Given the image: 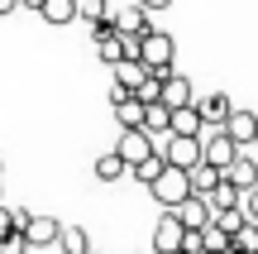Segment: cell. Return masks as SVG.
I'll use <instances>...</instances> for the list:
<instances>
[{
    "label": "cell",
    "instance_id": "15",
    "mask_svg": "<svg viewBox=\"0 0 258 254\" xmlns=\"http://www.w3.org/2000/svg\"><path fill=\"white\" fill-rule=\"evenodd\" d=\"M206 125H201V111H196V101L191 106H177L172 115H167V134H201Z\"/></svg>",
    "mask_w": 258,
    "mask_h": 254
},
{
    "label": "cell",
    "instance_id": "24",
    "mask_svg": "<svg viewBox=\"0 0 258 254\" xmlns=\"http://www.w3.org/2000/svg\"><path fill=\"white\" fill-rule=\"evenodd\" d=\"M201 240H206V249H215V254H230V230H220L211 221V226H201Z\"/></svg>",
    "mask_w": 258,
    "mask_h": 254
},
{
    "label": "cell",
    "instance_id": "29",
    "mask_svg": "<svg viewBox=\"0 0 258 254\" xmlns=\"http://www.w3.org/2000/svg\"><path fill=\"white\" fill-rule=\"evenodd\" d=\"M182 249H186V254H201V249H206L201 230H182Z\"/></svg>",
    "mask_w": 258,
    "mask_h": 254
},
{
    "label": "cell",
    "instance_id": "23",
    "mask_svg": "<svg viewBox=\"0 0 258 254\" xmlns=\"http://www.w3.org/2000/svg\"><path fill=\"white\" fill-rule=\"evenodd\" d=\"M167 115L172 111H167L163 101H144V130L148 134H167Z\"/></svg>",
    "mask_w": 258,
    "mask_h": 254
},
{
    "label": "cell",
    "instance_id": "13",
    "mask_svg": "<svg viewBox=\"0 0 258 254\" xmlns=\"http://www.w3.org/2000/svg\"><path fill=\"white\" fill-rule=\"evenodd\" d=\"M196 111H201V125H225V115L234 111V101L225 91H211V96H196Z\"/></svg>",
    "mask_w": 258,
    "mask_h": 254
},
{
    "label": "cell",
    "instance_id": "28",
    "mask_svg": "<svg viewBox=\"0 0 258 254\" xmlns=\"http://www.w3.org/2000/svg\"><path fill=\"white\" fill-rule=\"evenodd\" d=\"M239 207H244V221H253V226H258V187L244 192V197H239Z\"/></svg>",
    "mask_w": 258,
    "mask_h": 254
},
{
    "label": "cell",
    "instance_id": "17",
    "mask_svg": "<svg viewBox=\"0 0 258 254\" xmlns=\"http://www.w3.org/2000/svg\"><path fill=\"white\" fill-rule=\"evenodd\" d=\"M91 173H96V182H120L124 173H129V163L110 149V154H101V159H96V168H91Z\"/></svg>",
    "mask_w": 258,
    "mask_h": 254
},
{
    "label": "cell",
    "instance_id": "25",
    "mask_svg": "<svg viewBox=\"0 0 258 254\" xmlns=\"http://www.w3.org/2000/svg\"><path fill=\"white\" fill-rule=\"evenodd\" d=\"M77 19L101 24V19H110V5H105V0H77Z\"/></svg>",
    "mask_w": 258,
    "mask_h": 254
},
{
    "label": "cell",
    "instance_id": "31",
    "mask_svg": "<svg viewBox=\"0 0 258 254\" xmlns=\"http://www.w3.org/2000/svg\"><path fill=\"white\" fill-rule=\"evenodd\" d=\"M139 5H144L148 15H158V10H167V5H172V0H139Z\"/></svg>",
    "mask_w": 258,
    "mask_h": 254
},
{
    "label": "cell",
    "instance_id": "40",
    "mask_svg": "<svg viewBox=\"0 0 258 254\" xmlns=\"http://www.w3.org/2000/svg\"><path fill=\"white\" fill-rule=\"evenodd\" d=\"M253 144H258V139H253Z\"/></svg>",
    "mask_w": 258,
    "mask_h": 254
},
{
    "label": "cell",
    "instance_id": "20",
    "mask_svg": "<svg viewBox=\"0 0 258 254\" xmlns=\"http://www.w3.org/2000/svg\"><path fill=\"white\" fill-rule=\"evenodd\" d=\"M57 254H86L91 249V240H86V230L82 226H62V235H57Z\"/></svg>",
    "mask_w": 258,
    "mask_h": 254
},
{
    "label": "cell",
    "instance_id": "30",
    "mask_svg": "<svg viewBox=\"0 0 258 254\" xmlns=\"http://www.w3.org/2000/svg\"><path fill=\"white\" fill-rule=\"evenodd\" d=\"M10 230H19V226H15V211H10V207H5V201H0V240H5V235H10Z\"/></svg>",
    "mask_w": 258,
    "mask_h": 254
},
{
    "label": "cell",
    "instance_id": "9",
    "mask_svg": "<svg viewBox=\"0 0 258 254\" xmlns=\"http://www.w3.org/2000/svg\"><path fill=\"white\" fill-rule=\"evenodd\" d=\"M220 130L230 134L239 149H249V144L258 139V115H253V111H244V106H234V111L225 115V125H220Z\"/></svg>",
    "mask_w": 258,
    "mask_h": 254
},
{
    "label": "cell",
    "instance_id": "7",
    "mask_svg": "<svg viewBox=\"0 0 258 254\" xmlns=\"http://www.w3.org/2000/svg\"><path fill=\"white\" fill-rule=\"evenodd\" d=\"M172 216L182 221V230H201V226H211V201H206L201 192H186L172 207Z\"/></svg>",
    "mask_w": 258,
    "mask_h": 254
},
{
    "label": "cell",
    "instance_id": "14",
    "mask_svg": "<svg viewBox=\"0 0 258 254\" xmlns=\"http://www.w3.org/2000/svg\"><path fill=\"white\" fill-rule=\"evenodd\" d=\"M115 120H120V130H139L144 125V101H139L134 91H124V96H115Z\"/></svg>",
    "mask_w": 258,
    "mask_h": 254
},
{
    "label": "cell",
    "instance_id": "6",
    "mask_svg": "<svg viewBox=\"0 0 258 254\" xmlns=\"http://www.w3.org/2000/svg\"><path fill=\"white\" fill-rule=\"evenodd\" d=\"M19 230H24V240H29V245L53 249V245H57V235H62V221H57V216H48V211H38V216L29 211V221H24Z\"/></svg>",
    "mask_w": 258,
    "mask_h": 254
},
{
    "label": "cell",
    "instance_id": "8",
    "mask_svg": "<svg viewBox=\"0 0 258 254\" xmlns=\"http://www.w3.org/2000/svg\"><path fill=\"white\" fill-rule=\"evenodd\" d=\"M153 149H158V144H153V134H148L144 125H139V130H124V134H120V144H115V154H120L129 168H134V163H144Z\"/></svg>",
    "mask_w": 258,
    "mask_h": 254
},
{
    "label": "cell",
    "instance_id": "19",
    "mask_svg": "<svg viewBox=\"0 0 258 254\" xmlns=\"http://www.w3.org/2000/svg\"><path fill=\"white\" fill-rule=\"evenodd\" d=\"M186 182H191V192H201V197H206V192L220 182V168H211V163L201 159V163H191V168H186Z\"/></svg>",
    "mask_w": 258,
    "mask_h": 254
},
{
    "label": "cell",
    "instance_id": "10",
    "mask_svg": "<svg viewBox=\"0 0 258 254\" xmlns=\"http://www.w3.org/2000/svg\"><path fill=\"white\" fill-rule=\"evenodd\" d=\"M110 24L120 29V34H144V29H153V24H148V10L139 5V0H120V5H110Z\"/></svg>",
    "mask_w": 258,
    "mask_h": 254
},
{
    "label": "cell",
    "instance_id": "27",
    "mask_svg": "<svg viewBox=\"0 0 258 254\" xmlns=\"http://www.w3.org/2000/svg\"><path fill=\"white\" fill-rule=\"evenodd\" d=\"M29 249V240H24V230H10L5 240H0V254H24Z\"/></svg>",
    "mask_w": 258,
    "mask_h": 254
},
{
    "label": "cell",
    "instance_id": "12",
    "mask_svg": "<svg viewBox=\"0 0 258 254\" xmlns=\"http://www.w3.org/2000/svg\"><path fill=\"white\" fill-rule=\"evenodd\" d=\"M153 249H158V254H172V249H182V221H177L172 211H163V221L153 226Z\"/></svg>",
    "mask_w": 258,
    "mask_h": 254
},
{
    "label": "cell",
    "instance_id": "11",
    "mask_svg": "<svg viewBox=\"0 0 258 254\" xmlns=\"http://www.w3.org/2000/svg\"><path fill=\"white\" fill-rule=\"evenodd\" d=\"M158 101H163L167 111H177V106H191V101H196V86H191V77H182V72H167V77H163V91H158Z\"/></svg>",
    "mask_w": 258,
    "mask_h": 254
},
{
    "label": "cell",
    "instance_id": "5",
    "mask_svg": "<svg viewBox=\"0 0 258 254\" xmlns=\"http://www.w3.org/2000/svg\"><path fill=\"white\" fill-rule=\"evenodd\" d=\"M220 178L230 182L234 192H249V187H258V159L239 149V154H234V159H230V163L220 168Z\"/></svg>",
    "mask_w": 258,
    "mask_h": 254
},
{
    "label": "cell",
    "instance_id": "3",
    "mask_svg": "<svg viewBox=\"0 0 258 254\" xmlns=\"http://www.w3.org/2000/svg\"><path fill=\"white\" fill-rule=\"evenodd\" d=\"M234 154H239V144H234L220 125H206V130H201V159L211 163V168H225Z\"/></svg>",
    "mask_w": 258,
    "mask_h": 254
},
{
    "label": "cell",
    "instance_id": "26",
    "mask_svg": "<svg viewBox=\"0 0 258 254\" xmlns=\"http://www.w3.org/2000/svg\"><path fill=\"white\" fill-rule=\"evenodd\" d=\"M215 226H220V230H230V235H234V230H239L244 226V207H225V211H215Z\"/></svg>",
    "mask_w": 258,
    "mask_h": 254
},
{
    "label": "cell",
    "instance_id": "38",
    "mask_svg": "<svg viewBox=\"0 0 258 254\" xmlns=\"http://www.w3.org/2000/svg\"><path fill=\"white\" fill-rule=\"evenodd\" d=\"M105 5H115V0H105Z\"/></svg>",
    "mask_w": 258,
    "mask_h": 254
},
{
    "label": "cell",
    "instance_id": "16",
    "mask_svg": "<svg viewBox=\"0 0 258 254\" xmlns=\"http://www.w3.org/2000/svg\"><path fill=\"white\" fill-rule=\"evenodd\" d=\"M110 72H115V91H134L148 67L139 63V58H120V63H110Z\"/></svg>",
    "mask_w": 258,
    "mask_h": 254
},
{
    "label": "cell",
    "instance_id": "18",
    "mask_svg": "<svg viewBox=\"0 0 258 254\" xmlns=\"http://www.w3.org/2000/svg\"><path fill=\"white\" fill-rule=\"evenodd\" d=\"M163 168H167V159H163V149H153V154H148L144 163H134V168H129V178H134L139 187H148V182H153V178H158V173H163Z\"/></svg>",
    "mask_w": 258,
    "mask_h": 254
},
{
    "label": "cell",
    "instance_id": "34",
    "mask_svg": "<svg viewBox=\"0 0 258 254\" xmlns=\"http://www.w3.org/2000/svg\"><path fill=\"white\" fill-rule=\"evenodd\" d=\"M19 5H24V10H38V5H43V0H19Z\"/></svg>",
    "mask_w": 258,
    "mask_h": 254
},
{
    "label": "cell",
    "instance_id": "21",
    "mask_svg": "<svg viewBox=\"0 0 258 254\" xmlns=\"http://www.w3.org/2000/svg\"><path fill=\"white\" fill-rule=\"evenodd\" d=\"M38 15H43L48 24H72V19H77V0H43Z\"/></svg>",
    "mask_w": 258,
    "mask_h": 254
},
{
    "label": "cell",
    "instance_id": "33",
    "mask_svg": "<svg viewBox=\"0 0 258 254\" xmlns=\"http://www.w3.org/2000/svg\"><path fill=\"white\" fill-rule=\"evenodd\" d=\"M24 254H53V249H43V245H29V249H24Z\"/></svg>",
    "mask_w": 258,
    "mask_h": 254
},
{
    "label": "cell",
    "instance_id": "39",
    "mask_svg": "<svg viewBox=\"0 0 258 254\" xmlns=\"http://www.w3.org/2000/svg\"><path fill=\"white\" fill-rule=\"evenodd\" d=\"M86 254H96V249H86Z\"/></svg>",
    "mask_w": 258,
    "mask_h": 254
},
{
    "label": "cell",
    "instance_id": "37",
    "mask_svg": "<svg viewBox=\"0 0 258 254\" xmlns=\"http://www.w3.org/2000/svg\"><path fill=\"white\" fill-rule=\"evenodd\" d=\"M172 254H186V249H172Z\"/></svg>",
    "mask_w": 258,
    "mask_h": 254
},
{
    "label": "cell",
    "instance_id": "35",
    "mask_svg": "<svg viewBox=\"0 0 258 254\" xmlns=\"http://www.w3.org/2000/svg\"><path fill=\"white\" fill-rule=\"evenodd\" d=\"M0 173H5V159H0Z\"/></svg>",
    "mask_w": 258,
    "mask_h": 254
},
{
    "label": "cell",
    "instance_id": "4",
    "mask_svg": "<svg viewBox=\"0 0 258 254\" xmlns=\"http://www.w3.org/2000/svg\"><path fill=\"white\" fill-rule=\"evenodd\" d=\"M163 159L172 163V168L201 163V134H163Z\"/></svg>",
    "mask_w": 258,
    "mask_h": 254
},
{
    "label": "cell",
    "instance_id": "22",
    "mask_svg": "<svg viewBox=\"0 0 258 254\" xmlns=\"http://www.w3.org/2000/svg\"><path fill=\"white\" fill-rule=\"evenodd\" d=\"M230 254H258V226L253 221H244V226L230 235Z\"/></svg>",
    "mask_w": 258,
    "mask_h": 254
},
{
    "label": "cell",
    "instance_id": "1",
    "mask_svg": "<svg viewBox=\"0 0 258 254\" xmlns=\"http://www.w3.org/2000/svg\"><path fill=\"white\" fill-rule=\"evenodd\" d=\"M172 58H177L172 34H163V29H144V34H139V63H144L148 72L167 77L172 72Z\"/></svg>",
    "mask_w": 258,
    "mask_h": 254
},
{
    "label": "cell",
    "instance_id": "32",
    "mask_svg": "<svg viewBox=\"0 0 258 254\" xmlns=\"http://www.w3.org/2000/svg\"><path fill=\"white\" fill-rule=\"evenodd\" d=\"M19 10V0H0V15H15Z\"/></svg>",
    "mask_w": 258,
    "mask_h": 254
},
{
    "label": "cell",
    "instance_id": "36",
    "mask_svg": "<svg viewBox=\"0 0 258 254\" xmlns=\"http://www.w3.org/2000/svg\"><path fill=\"white\" fill-rule=\"evenodd\" d=\"M201 254H215V249H201Z\"/></svg>",
    "mask_w": 258,
    "mask_h": 254
},
{
    "label": "cell",
    "instance_id": "2",
    "mask_svg": "<svg viewBox=\"0 0 258 254\" xmlns=\"http://www.w3.org/2000/svg\"><path fill=\"white\" fill-rule=\"evenodd\" d=\"M186 192H191V182H186V168H172V163H167V168L158 173L153 182H148V197H153L163 211H172L177 201L186 197Z\"/></svg>",
    "mask_w": 258,
    "mask_h": 254
}]
</instances>
